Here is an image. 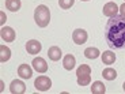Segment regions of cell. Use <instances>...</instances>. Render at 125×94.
Returning <instances> with one entry per match:
<instances>
[{
	"label": "cell",
	"instance_id": "cell-17",
	"mask_svg": "<svg viewBox=\"0 0 125 94\" xmlns=\"http://www.w3.org/2000/svg\"><path fill=\"white\" fill-rule=\"evenodd\" d=\"M102 75L106 81H114L117 78V72H116V70H113V68H105Z\"/></svg>",
	"mask_w": 125,
	"mask_h": 94
},
{
	"label": "cell",
	"instance_id": "cell-20",
	"mask_svg": "<svg viewBox=\"0 0 125 94\" xmlns=\"http://www.w3.org/2000/svg\"><path fill=\"white\" fill-rule=\"evenodd\" d=\"M90 82H91L90 75H79L78 76V85L79 86H87Z\"/></svg>",
	"mask_w": 125,
	"mask_h": 94
},
{
	"label": "cell",
	"instance_id": "cell-13",
	"mask_svg": "<svg viewBox=\"0 0 125 94\" xmlns=\"http://www.w3.org/2000/svg\"><path fill=\"white\" fill-rule=\"evenodd\" d=\"M105 91H106V86L101 81L94 82L93 86H91V93L93 94H105Z\"/></svg>",
	"mask_w": 125,
	"mask_h": 94
},
{
	"label": "cell",
	"instance_id": "cell-1",
	"mask_svg": "<svg viewBox=\"0 0 125 94\" xmlns=\"http://www.w3.org/2000/svg\"><path fill=\"white\" fill-rule=\"evenodd\" d=\"M105 40L112 49L125 48V16H112L105 26Z\"/></svg>",
	"mask_w": 125,
	"mask_h": 94
},
{
	"label": "cell",
	"instance_id": "cell-2",
	"mask_svg": "<svg viewBox=\"0 0 125 94\" xmlns=\"http://www.w3.org/2000/svg\"><path fill=\"white\" fill-rule=\"evenodd\" d=\"M34 21L40 27H46L50 22V11L46 6L41 4L34 11Z\"/></svg>",
	"mask_w": 125,
	"mask_h": 94
},
{
	"label": "cell",
	"instance_id": "cell-14",
	"mask_svg": "<svg viewBox=\"0 0 125 94\" xmlns=\"http://www.w3.org/2000/svg\"><path fill=\"white\" fill-rule=\"evenodd\" d=\"M21 6H22L21 0H6V7H7V10L12 11V12H16V11H19Z\"/></svg>",
	"mask_w": 125,
	"mask_h": 94
},
{
	"label": "cell",
	"instance_id": "cell-21",
	"mask_svg": "<svg viewBox=\"0 0 125 94\" xmlns=\"http://www.w3.org/2000/svg\"><path fill=\"white\" fill-rule=\"evenodd\" d=\"M73 3H75V0H59V4L62 10L71 8V7L73 6Z\"/></svg>",
	"mask_w": 125,
	"mask_h": 94
},
{
	"label": "cell",
	"instance_id": "cell-19",
	"mask_svg": "<svg viewBox=\"0 0 125 94\" xmlns=\"http://www.w3.org/2000/svg\"><path fill=\"white\" fill-rule=\"evenodd\" d=\"M79 75H91V67L87 64H82L78 70H76V76Z\"/></svg>",
	"mask_w": 125,
	"mask_h": 94
},
{
	"label": "cell",
	"instance_id": "cell-6",
	"mask_svg": "<svg viewBox=\"0 0 125 94\" xmlns=\"http://www.w3.org/2000/svg\"><path fill=\"white\" fill-rule=\"evenodd\" d=\"M41 49H42V45H41V42L37 40H30V41H27V44H26V50H27V53H30V55L40 53Z\"/></svg>",
	"mask_w": 125,
	"mask_h": 94
},
{
	"label": "cell",
	"instance_id": "cell-25",
	"mask_svg": "<svg viewBox=\"0 0 125 94\" xmlns=\"http://www.w3.org/2000/svg\"><path fill=\"white\" fill-rule=\"evenodd\" d=\"M82 1H88V0H82Z\"/></svg>",
	"mask_w": 125,
	"mask_h": 94
},
{
	"label": "cell",
	"instance_id": "cell-7",
	"mask_svg": "<svg viewBox=\"0 0 125 94\" xmlns=\"http://www.w3.org/2000/svg\"><path fill=\"white\" fill-rule=\"evenodd\" d=\"M10 90L12 94H23L26 91V85L23 83L22 81H19V79H15V81L11 82V85H10Z\"/></svg>",
	"mask_w": 125,
	"mask_h": 94
},
{
	"label": "cell",
	"instance_id": "cell-9",
	"mask_svg": "<svg viewBox=\"0 0 125 94\" xmlns=\"http://www.w3.org/2000/svg\"><path fill=\"white\" fill-rule=\"evenodd\" d=\"M31 66H33V68L37 72H46L48 71V63L45 61L42 57H35L34 60H33V63H31Z\"/></svg>",
	"mask_w": 125,
	"mask_h": 94
},
{
	"label": "cell",
	"instance_id": "cell-24",
	"mask_svg": "<svg viewBox=\"0 0 125 94\" xmlns=\"http://www.w3.org/2000/svg\"><path fill=\"white\" fill-rule=\"evenodd\" d=\"M122 89H124V91H125V82H124V85H122Z\"/></svg>",
	"mask_w": 125,
	"mask_h": 94
},
{
	"label": "cell",
	"instance_id": "cell-12",
	"mask_svg": "<svg viewBox=\"0 0 125 94\" xmlns=\"http://www.w3.org/2000/svg\"><path fill=\"white\" fill-rule=\"evenodd\" d=\"M48 56H49L50 60L57 61V60H60V57H61V49H60L59 47H50L49 50H48Z\"/></svg>",
	"mask_w": 125,
	"mask_h": 94
},
{
	"label": "cell",
	"instance_id": "cell-8",
	"mask_svg": "<svg viewBox=\"0 0 125 94\" xmlns=\"http://www.w3.org/2000/svg\"><path fill=\"white\" fill-rule=\"evenodd\" d=\"M0 35H1V38H3L6 42H12L14 40H15V31H14L12 27H8V26H6V27H1V30H0Z\"/></svg>",
	"mask_w": 125,
	"mask_h": 94
},
{
	"label": "cell",
	"instance_id": "cell-23",
	"mask_svg": "<svg viewBox=\"0 0 125 94\" xmlns=\"http://www.w3.org/2000/svg\"><path fill=\"white\" fill-rule=\"evenodd\" d=\"M0 15H1V22H0V25H3L4 21H6V15H4V12H1Z\"/></svg>",
	"mask_w": 125,
	"mask_h": 94
},
{
	"label": "cell",
	"instance_id": "cell-22",
	"mask_svg": "<svg viewBox=\"0 0 125 94\" xmlns=\"http://www.w3.org/2000/svg\"><path fill=\"white\" fill-rule=\"evenodd\" d=\"M118 11L121 12V15H122V16H125V3L120 6V10H118Z\"/></svg>",
	"mask_w": 125,
	"mask_h": 94
},
{
	"label": "cell",
	"instance_id": "cell-15",
	"mask_svg": "<svg viewBox=\"0 0 125 94\" xmlns=\"http://www.w3.org/2000/svg\"><path fill=\"white\" fill-rule=\"evenodd\" d=\"M102 61L106 64V66H110L113 63L116 61V55L113 53L112 50H106V52H103L102 55Z\"/></svg>",
	"mask_w": 125,
	"mask_h": 94
},
{
	"label": "cell",
	"instance_id": "cell-3",
	"mask_svg": "<svg viewBox=\"0 0 125 94\" xmlns=\"http://www.w3.org/2000/svg\"><path fill=\"white\" fill-rule=\"evenodd\" d=\"M34 86L37 90L40 91H48L52 87V81H50L48 76H38L34 82Z\"/></svg>",
	"mask_w": 125,
	"mask_h": 94
},
{
	"label": "cell",
	"instance_id": "cell-10",
	"mask_svg": "<svg viewBox=\"0 0 125 94\" xmlns=\"http://www.w3.org/2000/svg\"><path fill=\"white\" fill-rule=\"evenodd\" d=\"M18 75L23 79H30L33 76V70L27 64H21L18 67Z\"/></svg>",
	"mask_w": 125,
	"mask_h": 94
},
{
	"label": "cell",
	"instance_id": "cell-16",
	"mask_svg": "<svg viewBox=\"0 0 125 94\" xmlns=\"http://www.w3.org/2000/svg\"><path fill=\"white\" fill-rule=\"evenodd\" d=\"M10 57H11V50H10V48L6 47V45H0V61L6 63Z\"/></svg>",
	"mask_w": 125,
	"mask_h": 94
},
{
	"label": "cell",
	"instance_id": "cell-11",
	"mask_svg": "<svg viewBox=\"0 0 125 94\" xmlns=\"http://www.w3.org/2000/svg\"><path fill=\"white\" fill-rule=\"evenodd\" d=\"M75 56L73 55H65L64 56V59H62V66H64V68L68 70V71H71V70H73V67H75Z\"/></svg>",
	"mask_w": 125,
	"mask_h": 94
},
{
	"label": "cell",
	"instance_id": "cell-5",
	"mask_svg": "<svg viewBox=\"0 0 125 94\" xmlns=\"http://www.w3.org/2000/svg\"><path fill=\"white\" fill-rule=\"evenodd\" d=\"M120 7L117 6L114 1H110V3H106L105 6H103V15L109 16V18H112V16H116L117 12H118Z\"/></svg>",
	"mask_w": 125,
	"mask_h": 94
},
{
	"label": "cell",
	"instance_id": "cell-18",
	"mask_svg": "<svg viewBox=\"0 0 125 94\" xmlns=\"http://www.w3.org/2000/svg\"><path fill=\"white\" fill-rule=\"evenodd\" d=\"M99 55L101 53L97 48H87V49L84 50V56L87 57V59H97Z\"/></svg>",
	"mask_w": 125,
	"mask_h": 94
},
{
	"label": "cell",
	"instance_id": "cell-4",
	"mask_svg": "<svg viewBox=\"0 0 125 94\" xmlns=\"http://www.w3.org/2000/svg\"><path fill=\"white\" fill-rule=\"evenodd\" d=\"M87 38H88L87 31L83 30V29H76V30L72 33V40H73V42L78 44V45L84 44L86 41H87Z\"/></svg>",
	"mask_w": 125,
	"mask_h": 94
}]
</instances>
